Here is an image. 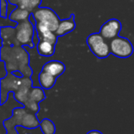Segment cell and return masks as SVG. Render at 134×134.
<instances>
[{
	"label": "cell",
	"instance_id": "cell-4",
	"mask_svg": "<svg viewBox=\"0 0 134 134\" xmlns=\"http://www.w3.org/2000/svg\"><path fill=\"white\" fill-rule=\"evenodd\" d=\"M32 14L36 23L44 24L54 32L58 28L61 20L53 9L47 7L38 8L32 13Z\"/></svg>",
	"mask_w": 134,
	"mask_h": 134
},
{
	"label": "cell",
	"instance_id": "cell-17",
	"mask_svg": "<svg viewBox=\"0 0 134 134\" xmlns=\"http://www.w3.org/2000/svg\"><path fill=\"white\" fill-rule=\"evenodd\" d=\"M11 4L21 9H27L30 0H9Z\"/></svg>",
	"mask_w": 134,
	"mask_h": 134
},
{
	"label": "cell",
	"instance_id": "cell-19",
	"mask_svg": "<svg viewBox=\"0 0 134 134\" xmlns=\"http://www.w3.org/2000/svg\"><path fill=\"white\" fill-rule=\"evenodd\" d=\"M1 66H2V68H1V79L5 78L8 75V71L5 68V64L3 60H1Z\"/></svg>",
	"mask_w": 134,
	"mask_h": 134
},
{
	"label": "cell",
	"instance_id": "cell-11",
	"mask_svg": "<svg viewBox=\"0 0 134 134\" xmlns=\"http://www.w3.org/2000/svg\"><path fill=\"white\" fill-rule=\"evenodd\" d=\"M75 26L76 25L75 22V15L71 14L70 18L60 20L59 27L55 31V33L58 37L64 35L68 33L71 32L75 28Z\"/></svg>",
	"mask_w": 134,
	"mask_h": 134
},
{
	"label": "cell",
	"instance_id": "cell-5",
	"mask_svg": "<svg viewBox=\"0 0 134 134\" xmlns=\"http://www.w3.org/2000/svg\"><path fill=\"white\" fill-rule=\"evenodd\" d=\"M105 40L100 33L91 34L86 39V43L91 52L100 59L106 58L111 53L110 46Z\"/></svg>",
	"mask_w": 134,
	"mask_h": 134
},
{
	"label": "cell",
	"instance_id": "cell-14",
	"mask_svg": "<svg viewBox=\"0 0 134 134\" xmlns=\"http://www.w3.org/2000/svg\"><path fill=\"white\" fill-rule=\"evenodd\" d=\"M30 16H31V13L27 9H21L17 7L11 13L9 18L11 20L17 22L19 24L22 21L28 20Z\"/></svg>",
	"mask_w": 134,
	"mask_h": 134
},
{
	"label": "cell",
	"instance_id": "cell-18",
	"mask_svg": "<svg viewBox=\"0 0 134 134\" xmlns=\"http://www.w3.org/2000/svg\"><path fill=\"white\" fill-rule=\"evenodd\" d=\"M42 0H30L29 4L27 6V10L33 13L35 10H36L38 8H39V5L41 4Z\"/></svg>",
	"mask_w": 134,
	"mask_h": 134
},
{
	"label": "cell",
	"instance_id": "cell-7",
	"mask_svg": "<svg viewBox=\"0 0 134 134\" xmlns=\"http://www.w3.org/2000/svg\"><path fill=\"white\" fill-rule=\"evenodd\" d=\"M111 53L119 58H128L133 53V46L130 41L121 36H117L111 40Z\"/></svg>",
	"mask_w": 134,
	"mask_h": 134
},
{
	"label": "cell",
	"instance_id": "cell-2",
	"mask_svg": "<svg viewBox=\"0 0 134 134\" xmlns=\"http://www.w3.org/2000/svg\"><path fill=\"white\" fill-rule=\"evenodd\" d=\"M40 126V121L36 114L27 110L25 107H16L13 109V115L9 119H5L2 126L5 127L6 134H19L16 128L21 126L27 130H34Z\"/></svg>",
	"mask_w": 134,
	"mask_h": 134
},
{
	"label": "cell",
	"instance_id": "cell-13",
	"mask_svg": "<svg viewBox=\"0 0 134 134\" xmlns=\"http://www.w3.org/2000/svg\"><path fill=\"white\" fill-rule=\"evenodd\" d=\"M57 78H56V77L53 76L52 75H50L47 72H45L43 71H42L38 75L39 84H40L41 87L44 90L52 89L57 82Z\"/></svg>",
	"mask_w": 134,
	"mask_h": 134
},
{
	"label": "cell",
	"instance_id": "cell-1",
	"mask_svg": "<svg viewBox=\"0 0 134 134\" xmlns=\"http://www.w3.org/2000/svg\"><path fill=\"white\" fill-rule=\"evenodd\" d=\"M32 87L33 82L29 77H18L9 72L5 78L1 79V105L7 102L9 93L13 92L16 101L27 110L37 114L40 109L38 103L29 99Z\"/></svg>",
	"mask_w": 134,
	"mask_h": 134
},
{
	"label": "cell",
	"instance_id": "cell-8",
	"mask_svg": "<svg viewBox=\"0 0 134 134\" xmlns=\"http://www.w3.org/2000/svg\"><path fill=\"white\" fill-rule=\"evenodd\" d=\"M122 29V24L117 19H111L106 21L100 27V33L106 40H111L117 37Z\"/></svg>",
	"mask_w": 134,
	"mask_h": 134
},
{
	"label": "cell",
	"instance_id": "cell-12",
	"mask_svg": "<svg viewBox=\"0 0 134 134\" xmlns=\"http://www.w3.org/2000/svg\"><path fill=\"white\" fill-rule=\"evenodd\" d=\"M55 46L52 42L44 41V40H38L37 43V50L39 55L43 57H51L53 55L55 52Z\"/></svg>",
	"mask_w": 134,
	"mask_h": 134
},
{
	"label": "cell",
	"instance_id": "cell-3",
	"mask_svg": "<svg viewBox=\"0 0 134 134\" xmlns=\"http://www.w3.org/2000/svg\"><path fill=\"white\" fill-rule=\"evenodd\" d=\"M5 58H1L5 64V68L8 72L20 71L24 77H31L32 70L30 68L28 53L21 47L15 46L13 47H5Z\"/></svg>",
	"mask_w": 134,
	"mask_h": 134
},
{
	"label": "cell",
	"instance_id": "cell-15",
	"mask_svg": "<svg viewBox=\"0 0 134 134\" xmlns=\"http://www.w3.org/2000/svg\"><path fill=\"white\" fill-rule=\"evenodd\" d=\"M39 128L43 134H55L56 133V126L52 120L49 119H43L40 122Z\"/></svg>",
	"mask_w": 134,
	"mask_h": 134
},
{
	"label": "cell",
	"instance_id": "cell-10",
	"mask_svg": "<svg viewBox=\"0 0 134 134\" xmlns=\"http://www.w3.org/2000/svg\"><path fill=\"white\" fill-rule=\"evenodd\" d=\"M65 65L62 62L59 60H50L44 64L42 71L58 78L65 71Z\"/></svg>",
	"mask_w": 134,
	"mask_h": 134
},
{
	"label": "cell",
	"instance_id": "cell-16",
	"mask_svg": "<svg viewBox=\"0 0 134 134\" xmlns=\"http://www.w3.org/2000/svg\"><path fill=\"white\" fill-rule=\"evenodd\" d=\"M44 89H42V87H32L31 91H30V94H29V99L31 100H34L37 103H40L41 101H42L43 100L46 99V94L43 91Z\"/></svg>",
	"mask_w": 134,
	"mask_h": 134
},
{
	"label": "cell",
	"instance_id": "cell-6",
	"mask_svg": "<svg viewBox=\"0 0 134 134\" xmlns=\"http://www.w3.org/2000/svg\"><path fill=\"white\" fill-rule=\"evenodd\" d=\"M34 31H35V25L29 20V19L19 23L16 32V40L17 43L21 46L33 47Z\"/></svg>",
	"mask_w": 134,
	"mask_h": 134
},
{
	"label": "cell",
	"instance_id": "cell-9",
	"mask_svg": "<svg viewBox=\"0 0 134 134\" xmlns=\"http://www.w3.org/2000/svg\"><path fill=\"white\" fill-rule=\"evenodd\" d=\"M35 31L37 32V36L38 40H44L56 45L57 42V35L53 31H51L48 27L40 23H36L35 25Z\"/></svg>",
	"mask_w": 134,
	"mask_h": 134
},
{
	"label": "cell",
	"instance_id": "cell-20",
	"mask_svg": "<svg viewBox=\"0 0 134 134\" xmlns=\"http://www.w3.org/2000/svg\"><path fill=\"white\" fill-rule=\"evenodd\" d=\"M86 134H103V133H101L100 131L99 130H90Z\"/></svg>",
	"mask_w": 134,
	"mask_h": 134
}]
</instances>
